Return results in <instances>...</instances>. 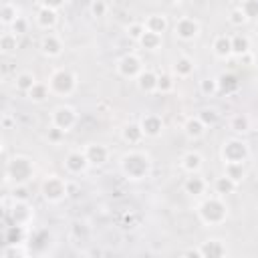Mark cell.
<instances>
[{
    "label": "cell",
    "instance_id": "1",
    "mask_svg": "<svg viewBox=\"0 0 258 258\" xmlns=\"http://www.w3.org/2000/svg\"><path fill=\"white\" fill-rule=\"evenodd\" d=\"M121 171L125 177L137 181V179H145L151 173V157L149 153L141 151V149H131L121 157Z\"/></svg>",
    "mask_w": 258,
    "mask_h": 258
},
{
    "label": "cell",
    "instance_id": "2",
    "mask_svg": "<svg viewBox=\"0 0 258 258\" xmlns=\"http://www.w3.org/2000/svg\"><path fill=\"white\" fill-rule=\"evenodd\" d=\"M198 216L206 226H220L228 218V206L224 202V196H210L198 206Z\"/></svg>",
    "mask_w": 258,
    "mask_h": 258
},
{
    "label": "cell",
    "instance_id": "3",
    "mask_svg": "<svg viewBox=\"0 0 258 258\" xmlns=\"http://www.w3.org/2000/svg\"><path fill=\"white\" fill-rule=\"evenodd\" d=\"M4 177L6 181H12L14 185L18 183H28L34 177V163L26 155H14L6 161L4 167Z\"/></svg>",
    "mask_w": 258,
    "mask_h": 258
},
{
    "label": "cell",
    "instance_id": "4",
    "mask_svg": "<svg viewBox=\"0 0 258 258\" xmlns=\"http://www.w3.org/2000/svg\"><path fill=\"white\" fill-rule=\"evenodd\" d=\"M48 89H50V95L69 97L77 89V75L69 69H56L48 77Z\"/></svg>",
    "mask_w": 258,
    "mask_h": 258
},
{
    "label": "cell",
    "instance_id": "5",
    "mask_svg": "<svg viewBox=\"0 0 258 258\" xmlns=\"http://www.w3.org/2000/svg\"><path fill=\"white\" fill-rule=\"evenodd\" d=\"M40 191H42V198H44L46 202L56 204V202H60V200L67 198V194H69V185H67V181H64L62 177L50 173V175H46V177L42 179Z\"/></svg>",
    "mask_w": 258,
    "mask_h": 258
},
{
    "label": "cell",
    "instance_id": "6",
    "mask_svg": "<svg viewBox=\"0 0 258 258\" xmlns=\"http://www.w3.org/2000/svg\"><path fill=\"white\" fill-rule=\"evenodd\" d=\"M220 155H222L224 163H244L248 159V155H250V149L242 139L232 137V139L224 141Z\"/></svg>",
    "mask_w": 258,
    "mask_h": 258
},
{
    "label": "cell",
    "instance_id": "7",
    "mask_svg": "<svg viewBox=\"0 0 258 258\" xmlns=\"http://www.w3.org/2000/svg\"><path fill=\"white\" fill-rule=\"evenodd\" d=\"M77 123V111L71 105H58L52 109L50 113V125L62 129L64 133H69Z\"/></svg>",
    "mask_w": 258,
    "mask_h": 258
},
{
    "label": "cell",
    "instance_id": "8",
    "mask_svg": "<svg viewBox=\"0 0 258 258\" xmlns=\"http://www.w3.org/2000/svg\"><path fill=\"white\" fill-rule=\"evenodd\" d=\"M173 34L179 40H194L200 34V22L191 16H181L175 24H173Z\"/></svg>",
    "mask_w": 258,
    "mask_h": 258
},
{
    "label": "cell",
    "instance_id": "9",
    "mask_svg": "<svg viewBox=\"0 0 258 258\" xmlns=\"http://www.w3.org/2000/svg\"><path fill=\"white\" fill-rule=\"evenodd\" d=\"M143 71V64L137 54H125L117 60V73L125 79H137Z\"/></svg>",
    "mask_w": 258,
    "mask_h": 258
},
{
    "label": "cell",
    "instance_id": "10",
    "mask_svg": "<svg viewBox=\"0 0 258 258\" xmlns=\"http://www.w3.org/2000/svg\"><path fill=\"white\" fill-rule=\"evenodd\" d=\"M10 218H12V224H18V226H28L34 218V208L28 204V202H14L12 210H8Z\"/></svg>",
    "mask_w": 258,
    "mask_h": 258
},
{
    "label": "cell",
    "instance_id": "11",
    "mask_svg": "<svg viewBox=\"0 0 258 258\" xmlns=\"http://www.w3.org/2000/svg\"><path fill=\"white\" fill-rule=\"evenodd\" d=\"M89 165H91V163H89L85 151H69L67 157H64V167H67V171L73 173V175L83 173Z\"/></svg>",
    "mask_w": 258,
    "mask_h": 258
},
{
    "label": "cell",
    "instance_id": "12",
    "mask_svg": "<svg viewBox=\"0 0 258 258\" xmlns=\"http://www.w3.org/2000/svg\"><path fill=\"white\" fill-rule=\"evenodd\" d=\"M40 52H42L44 56H50V58L58 56V54L62 52V42H60V38H58L56 34H52V32L42 34V38H40Z\"/></svg>",
    "mask_w": 258,
    "mask_h": 258
},
{
    "label": "cell",
    "instance_id": "13",
    "mask_svg": "<svg viewBox=\"0 0 258 258\" xmlns=\"http://www.w3.org/2000/svg\"><path fill=\"white\" fill-rule=\"evenodd\" d=\"M139 125L143 129L145 137H157L161 133V129H163V119L159 115H155V113H147V115L141 117Z\"/></svg>",
    "mask_w": 258,
    "mask_h": 258
},
{
    "label": "cell",
    "instance_id": "14",
    "mask_svg": "<svg viewBox=\"0 0 258 258\" xmlns=\"http://www.w3.org/2000/svg\"><path fill=\"white\" fill-rule=\"evenodd\" d=\"M83 151H85V155H87V159H89L91 165H101L109 157V149L105 145H101V143H89Z\"/></svg>",
    "mask_w": 258,
    "mask_h": 258
},
{
    "label": "cell",
    "instance_id": "15",
    "mask_svg": "<svg viewBox=\"0 0 258 258\" xmlns=\"http://www.w3.org/2000/svg\"><path fill=\"white\" fill-rule=\"evenodd\" d=\"M58 20V14H56V8H50V6H40L38 12H36V24L44 30H50L54 28Z\"/></svg>",
    "mask_w": 258,
    "mask_h": 258
},
{
    "label": "cell",
    "instance_id": "16",
    "mask_svg": "<svg viewBox=\"0 0 258 258\" xmlns=\"http://www.w3.org/2000/svg\"><path fill=\"white\" fill-rule=\"evenodd\" d=\"M212 50L218 58H228L232 54V36L226 34H218L212 42Z\"/></svg>",
    "mask_w": 258,
    "mask_h": 258
},
{
    "label": "cell",
    "instance_id": "17",
    "mask_svg": "<svg viewBox=\"0 0 258 258\" xmlns=\"http://www.w3.org/2000/svg\"><path fill=\"white\" fill-rule=\"evenodd\" d=\"M206 185H208L206 179L198 173H189V177H185V181H183V189L189 196H202L206 191Z\"/></svg>",
    "mask_w": 258,
    "mask_h": 258
},
{
    "label": "cell",
    "instance_id": "18",
    "mask_svg": "<svg viewBox=\"0 0 258 258\" xmlns=\"http://www.w3.org/2000/svg\"><path fill=\"white\" fill-rule=\"evenodd\" d=\"M228 250L226 246L222 244V240H206L202 246H200V256H210V258H220L224 256Z\"/></svg>",
    "mask_w": 258,
    "mask_h": 258
},
{
    "label": "cell",
    "instance_id": "19",
    "mask_svg": "<svg viewBox=\"0 0 258 258\" xmlns=\"http://www.w3.org/2000/svg\"><path fill=\"white\" fill-rule=\"evenodd\" d=\"M183 131H185L187 137L198 139V137H202V135L206 133V123H204L198 115H196V117H187L185 123H183Z\"/></svg>",
    "mask_w": 258,
    "mask_h": 258
},
{
    "label": "cell",
    "instance_id": "20",
    "mask_svg": "<svg viewBox=\"0 0 258 258\" xmlns=\"http://www.w3.org/2000/svg\"><path fill=\"white\" fill-rule=\"evenodd\" d=\"M18 16H20L18 6H16L14 2H10V0H4L2 6H0V20H2V24H4V26H12V22H14Z\"/></svg>",
    "mask_w": 258,
    "mask_h": 258
},
{
    "label": "cell",
    "instance_id": "21",
    "mask_svg": "<svg viewBox=\"0 0 258 258\" xmlns=\"http://www.w3.org/2000/svg\"><path fill=\"white\" fill-rule=\"evenodd\" d=\"M157 77L159 75H155L153 71H141V75L137 77V87L143 91V93H153V91H157Z\"/></svg>",
    "mask_w": 258,
    "mask_h": 258
},
{
    "label": "cell",
    "instance_id": "22",
    "mask_svg": "<svg viewBox=\"0 0 258 258\" xmlns=\"http://www.w3.org/2000/svg\"><path fill=\"white\" fill-rule=\"evenodd\" d=\"M202 155L198 151H187L181 155V169L187 171V173H198L200 167H202Z\"/></svg>",
    "mask_w": 258,
    "mask_h": 258
},
{
    "label": "cell",
    "instance_id": "23",
    "mask_svg": "<svg viewBox=\"0 0 258 258\" xmlns=\"http://www.w3.org/2000/svg\"><path fill=\"white\" fill-rule=\"evenodd\" d=\"M145 30H151V32H157V34H163L167 30V18L165 14H149L145 20Z\"/></svg>",
    "mask_w": 258,
    "mask_h": 258
},
{
    "label": "cell",
    "instance_id": "24",
    "mask_svg": "<svg viewBox=\"0 0 258 258\" xmlns=\"http://www.w3.org/2000/svg\"><path fill=\"white\" fill-rule=\"evenodd\" d=\"M121 135H123V141L129 143V145H137V143L145 137V133H143V129H141L139 123H129V125H125Z\"/></svg>",
    "mask_w": 258,
    "mask_h": 258
},
{
    "label": "cell",
    "instance_id": "25",
    "mask_svg": "<svg viewBox=\"0 0 258 258\" xmlns=\"http://www.w3.org/2000/svg\"><path fill=\"white\" fill-rule=\"evenodd\" d=\"M194 73V60L189 58V56H177L175 60H173V75L175 77H179V79H185V77H189Z\"/></svg>",
    "mask_w": 258,
    "mask_h": 258
},
{
    "label": "cell",
    "instance_id": "26",
    "mask_svg": "<svg viewBox=\"0 0 258 258\" xmlns=\"http://www.w3.org/2000/svg\"><path fill=\"white\" fill-rule=\"evenodd\" d=\"M38 81H36V77H34V73H28V71H22V73H18L16 75V79H14V87L20 91V93H28L34 85H36Z\"/></svg>",
    "mask_w": 258,
    "mask_h": 258
},
{
    "label": "cell",
    "instance_id": "27",
    "mask_svg": "<svg viewBox=\"0 0 258 258\" xmlns=\"http://www.w3.org/2000/svg\"><path fill=\"white\" fill-rule=\"evenodd\" d=\"M24 238H26V228L24 226H18V224L6 226V234H4L6 244H24Z\"/></svg>",
    "mask_w": 258,
    "mask_h": 258
},
{
    "label": "cell",
    "instance_id": "28",
    "mask_svg": "<svg viewBox=\"0 0 258 258\" xmlns=\"http://www.w3.org/2000/svg\"><path fill=\"white\" fill-rule=\"evenodd\" d=\"M218 87H220V91H222V93L232 95V93H236V91L240 89V81H238V77H236V75L226 73V75L218 77Z\"/></svg>",
    "mask_w": 258,
    "mask_h": 258
},
{
    "label": "cell",
    "instance_id": "29",
    "mask_svg": "<svg viewBox=\"0 0 258 258\" xmlns=\"http://www.w3.org/2000/svg\"><path fill=\"white\" fill-rule=\"evenodd\" d=\"M236 187H238V181H234V179H232L230 175H226V173L214 181V189H216L218 196H228V194H232Z\"/></svg>",
    "mask_w": 258,
    "mask_h": 258
},
{
    "label": "cell",
    "instance_id": "30",
    "mask_svg": "<svg viewBox=\"0 0 258 258\" xmlns=\"http://www.w3.org/2000/svg\"><path fill=\"white\" fill-rule=\"evenodd\" d=\"M161 42H163L161 34L151 32V30H145V32H143V36L139 38V44H141L145 50H157V48L161 46Z\"/></svg>",
    "mask_w": 258,
    "mask_h": 258
},
{
    "label": "cell",
    "instance_id": "31",
    "mask_svg": "<svg viewBox=\"0 0 258 258\" xmlns=\"http://www.w3.org/2000/svg\"><path fill=\"white\" fill-rule=\"evenodd\" d=\"M48 95H50L48 83H36V85L26 93V97H28L30 101H34V103H42V101H46Z\"/></svg>",
    "mask_w": 258,
    "mask_h": 258
},
{
    "label": "cell",
    "instance_id": "32",
    "mask_svg": "<svg viewBox=\"0 0 258 258\" xmlns=\"http://www.w3.org/2000/svg\"><path fill=\"white\" fill-rule=\"evenodd\" d=\"M248 50H250V40H248V36H244V34H234V36H232V54L244 56Z\"/></svg>",
    "mask_w": 258,
    "mask_h": 258
},
{
    "label": "cell",
    "instance_id": "33",
    "mask_svg": "<svg viewBox=\"0 0 258 258\" xmlns=\"http://www.w3.org/2000/svg\"><path fill=\"white\" fill-rule=\"evenodd\" d=\"M16 36L18 34H14V32H4L0 36V48H2L4 54H10V52H14L18 48V38Z\"/></svg>",
    "mask_w": 258,
    "mask_h": 258
},
{
    "label": "cell",
    "instance_id": "34",
    "mask_svg": "<svg viewBox=\"0 0 258 258\" xmlns=\"http://www.w3.org/2000/svg\"><path fill=\"white\" fill-rule=\"evenodd\" d=\"M224 173L240 183L246 175V169H244V163H224Z\"/></svg>",
    "mask_w": 258,
    "mask_h": 258
},
{
    "label": "cell",
    "instance_id": "35",
    "mask_svg": "<svg viewBox=\"0 0 258 258\" xmlns=\"http://www.w3.org/2000/svg\"><path fill=\"white\" fill-rule=\"evenodd\" d=\"M230 129H232L234 133H246V131L250 129L248 117H246V115H234V117L230 119Z\"/></svg>",
    "mask_w": 258,
    "mask_h": 258
},
{
    "label": "cell",
    "instance_id": "36",
    "mask_svg": "<svg viewBox=\"0 0 258 258\" xmlns=\"http://www.w3.org/2000/svg\"><path fill=\"white\" fill-rule=\"evenodd\" d=\"M10 198H12V202H28V200H30L28 183H18V185H14Z\"/></svg>",
    "mask_w": 258,
    "mask_h": 258
},
{
    "label": "cell",
    "instance_id": "37",
    "mask_svg": "<svg viewBox=\"0 0 258 258\" xmlns=\"http://www.w3.org/2000/svg\"><path fill=\"white\" fill-rule=\"evenodd\" d=\"M240 8H242V12L246 14L248 20H256L258 18V0H242Z\"/></svg>",
    "mask_w": 258,
    "mask_h": 258
},
{
    "label": "cell",
    "instance_id": "38",
    "mask_svg": "<svg viewBox=\"0 0 258 258\" xmlns=\"http://www.w3.org/2000/svg\"><path fill=\"white\" fill-rule=\"evenodd\" d=\"M200 91H202V95H206V97L216 95V93L220 91V87H218V79H204V81L200 83Z\"/></svg>",
    "mask_w": 258,
    "mask_h": 258
},
{
    "label": "cell",
    "instance_id": "39",
    "mask_svg": "<svg viewBox=\"0 0 258 258\" xmlns=\"http://www.w3.org/2000/svg\"><path fill=\"white\" fill-rule=\"evenodd\" d=\"M22 244H6V248L2 250V258H12V256H20V258H24L26 254H28V250H24V248H20Z\"/></svg>",
    "mask_w": 258,
    "mask_h": 258
},
{
    "label": "cell",
    "instance_id": "40",
    "mask_svg": "<svg viewBox=\"0 0 258 258\" xmlns=\"http://www.w3.org/2000/svg\"><path fill=\"white\" fill-rule=\"evenodd\" d=\"M143 32H145V24H143V22H133V24L127 26V34H129V38L135 40V42H139V38L143 36Z\"/></svg>",
    "mask_w": 258,
    "mask_h": 258
},
{
    "label": "cell",
    "instance_id": "41",
    "mask_svg": "<svg viewBox=\"0 0 258 258\" xmlns=\"http://www.w3.org/2000/svg\"><path fill=\"white\" fill-rule=\"evenodd\" d=\"M198 117H200V119L206 123V127H208V125H214V123L220 119L218 111H216V109H208V107H206V109H202V111L198 113Z\"/></svg>",
    "mask_w": 258,
    "mask_h": 258
},
{
    "label": "cell",
    "instance_id": "42",
    "mask_svg": "<svg viewBox=\"0 0 258 258\" xmlns=\"http://www.w3.org/2000/svg\"><path fill=\"white\" fill-rule=\"evenodd\" d=\"M173 79L169 77V75H159L157 77V91H161V93H169L171 89H173Z\"/></svg>",
    "mask_w": 258,
    "mask_h": 258
},
{
    "label": "cell",
    "instance_id": "43",
    "mask_svg": "<svg viewBox=\"0 0 258 258\" xmlns=\"http://www.w3.org/2000/svg\"><path fill=\"white\" fill-rule=\"evenodd\" d=\"M26 30H28V20L24 16H18L10 26V32H14V34H24Z\"/></svg>",
    "mask_w": 258,
    "mask_h": 258
},
{
    "label": "cell",
    "instance_id": "44",
    "mask_svg": "<svg viewBox=\"0 0 258 258\" xmlns=\"http://www.w3.org/2000/svg\"><path fill=\"white\" fill-rule=\"evenodd\" d=\"M248 18H246V14L242 12V8L238 6V8H234L232 12H230V22L234 24V26H240V24H244Z\"/></svg>",
    "mask_w": 258,
    "mask_h": 258
},
{
    "label": "cell",
    "instance_id": "45",
    "mask_svg": "<svg viewBox=\"0 0 258 258\" xmlns=\"http://www.w3.org/2000/svg\"><path fill=\"white\" fill-rule=\"evenodd\" d=\"M46 135H48V141H52V143H58V141L64 137V131H62V129H58V127H54V125H50Z\"/></svg>",
    "mask_w": 258,
    "mask_h": 258
},
{
    "label": "cell",
    "instance_id": "46",
    "mask_svg": "<svg viewBox=\"0 0 258 258\" xmlns=\"http://www.w3.org/2000/svg\"><path fill=\"white\" fill-rule=\"evenodd\" d=\"M91 12H93V16H105L107 4H105L103 0H95V2L91 4Z\"/></svg>",
    "mask_w": 258,
    "mask_h": 258
},
{
    "label": "cell",
    "instance_id": "47",
    "mask_svg": "<svg viewBox=\"0 0 258 258\" xmlns=\"http://www.w3.org/2000/svg\"><path fill=\"white\" fill-rule=\"evenodd\" d=\"M40 2V6H50V8H58L64 0H38Z\"/></svg>",
    "mask_w": 258,
    "mask_h": 258
},
{
    "label": "cell",
    "instance_id": "48",
    "mask_svg": "<svg viewBox=\"0 0 258 258\" xmlns=\"http://www.w3.org/2000/svg\"><path fill=\"white\" fill-rule=\"evenodd\" d=\"M161 2H167V4H173V2H177V0H161Z\"/></svg>",
    "mask_w": 258,
    "mask_h": 258
}]
</instances>
